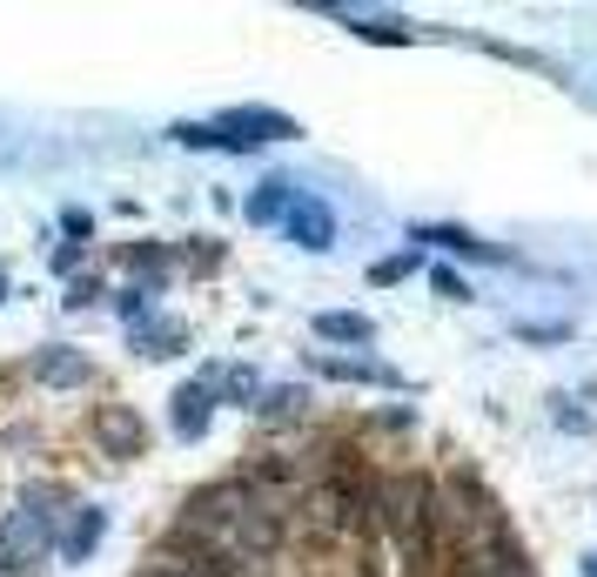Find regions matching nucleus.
<instances>
[{"label":"nucleus","mask_w":597,"mask_h":577,"mask_svg":"<svg viewBox=\"0 0 597 577\" xmlns=\"http://www.w3.org/2000/svg\"><path fill=\"white\" fill-rule=\"evenodd\" d=\"M34 376H41V382H67V390H82V382L95 376L82 356H74V350H48L41 363H34Z\"/></svg>","instance_id":"obj_8"},{"label":"nucleus","mask_w":597,"mask_h":577,"mask_svg":"<svg viewBox=\"0 0 597 577\" xmlns=\"http://www.w3.org/2000/svg\"><path fill=\"white\" fill-rule=\"evenodd\" d=\"M283 228H289L296 249H329V242H336V215H329L323 202H309V196H296V209H289Z\"/></svg>","instance_id":"obj_3"},{"label":"nucleus","mask_w":597,"mask_h":577,"mask_svg":"<svg viewBox=\"0 0 597 577\" xmlns=\"http://www.w3.org/2000/svg\"><path fill=\"white\" fill-rule=\"evenodd\" d=\"M135 336L148 342V356H175V342H182V329H154V323H141Z\"/></svg>","instance_id":"obj_15"},{"label":"nucleus","mask_w":597,"mask_h":577,"mask_svg":"<svg viewBox=\"0 0 597 577\" xmlns=\"http://www.w3.org/2000/svg\"><path fill=\"white\" fill-rule=\"evenodd\" d=\"M315 336H323V342H370L376 329H370V316H349V310H323V316H315Z\"/></svg>","instance_id":"obj_9"},{"label":"nucleus","mask_w":597,"mask_h":577,"mask_svg":"<svg viewBox=\"0 0 597 577\" xmlns=\"http://www.w3.org/2000/svg\"><path fill=\"white\" fill-rule=\"evenodd\" d=\"M154 577H182V570H154Z\"/></svg>","instance_id":"obj_18"},{"label":"nucleus","mask_w":597,"mask_h":577,"mask_svg":"<svg viewBox=\"0 0 597 577\" xmlns=\"http://www.w3.org/2000/svg\"><path fill=\"white\" fill-rule=\"evenodd\" d=\"M48 551V511H14L8 524H0V570H27L34 557Z\"/></svg>","instance_id":"obj_2"},{"label":"nucleus","mask_w":597,"mask_h":577,"mask_svg":"<svg viewBox=\"0 0 597 577\" xmlns=\"http://www.w3.org/2000/svg\"><path fill=\"white\" fill-rule=\"evenodd\" d=\"M256 410H262V416H275V423H289V416L302 410V390H262V397H256Z\"/></svg>","instance_id":"obj_14"},{"label":"nucleus","mask_w":597,"mask_h":577,"mask_svg":"<svg viewBox=\"0 0 597 577\" xmlns=\"http://www.w3.org/2000/svg\"><path fill=\"white\" fill-rule=\"evenodd\" d=\"M209 390H215V397H235V403H249V410H256L262 382H256L249 369H215V376H209Z\"/></svg>","instance_id":"obj_11"},{"label":"nucleus","mask_w":597,"mask_h":577,"mask_svg":"<svg viewBox=\"0 0 597 577\" xmlns=\"http://www.w3.org/2000/svg\"><path fill=\"white\" fill-rule=\"evenodd\" d=\"M416 242H444V249H457V255H484V249H490V242L463 236V228H416Z\"/></svg>","instance_id":"obj_13"},{"label":"nucleus","mask_w":597,"mask_h":577,"mask_svg":"<svg viewBox=\"0 0 597 577\" xmlns=\"http://www.w3.org/2000/svg\"><path fill=\"white\" fill-rule=\"evenodd\" d=\"M296 209V181H262L249 196V222H289Z\"/></svg>","instance_id":"obj_6"},{"label":"nucleus","mask_w":597,"mask_h":577,"mask_svg":"<svg viewBox=\"0 0 597 577\" xmlns=\"http://www.w3.org/2000/svg\"><path fill=\"white\" fill-rule=\"evenodd\" d=\"M289 135H296V122L275 108H228L209 122V141H222V148H256V141H289Z\"/></svg>","instance_id":"obj_1"},{"label":"nucleus","mask_w":597,"mask_h":577,"mask_svg":"<svg viewBox=\"0 0 597 577\" xmlns=\"http://www.w3.org/2000/svg\"><path fill=\"white\" fill-rule=\"evenodd\" d=\"M95 437L114 450V456H141V443H148V430H141V416L135 410H122V403H114V410H101L95 416Z\"/></svg>","instance_id":"obj_4"},{"label":"nucleus","mask_w":597,"mask_h":577,"mask_svg":"<svg viewBox=\"0 0 597 577\" xmlns=\"http://www.w3.org/2000/svg\"><path fill=\"white\" fill-rule=\"evenodd\" d=\"M436 296H450V302H470V289L450 276V268H436Z\"/></svg>","instance_id":"obj_16"},{"label":"nucleus","mask_w":597,"mask_h":577,"mask_svg":"<svg viewBox=\"0 0 597 577\" xmlns=\"http://www.w3.org/2000/svg\"><path fill=\"white\" fill-rule=\"evenodd\" d=\"M95 537H101V511L82 504V511H74V524H67V537H61V564H82L95 551Z\"/></svg>","instance_id":"obj_5"},{"label":"nucleus","mask_w":597,"mask_h":577,"mask_svg":"<svg viewBox=\"0 0 597 577\" xmlns=\"http://www.w3.org/2000/svg\"><path fill=\"white\" fill-rule=\"evenodd\" d=\"M584 577H597V557H584Z\"/></svg>","instance_id":"obj_17"},{"label":"nucleus","mask_w":597,"mask_h":577,"mask_svg":"<svg viewBox=\"0 0 597 577\" xmlns=\"http://www.w3.org/2000/svg\"><path fill=\"white\" fill-rule=\"evenodd\" d=\"M315 369L336 376V382H396L389 369H376V363H349V356H315Z\"/></svg>","instance_id":"obj_10"},{"label":"nucleus","mask_w":597,"mask_h":577,"mask_svg":"<svg viewBox=\"0 0 597 577\" xmlns=\"http://www.w3.org/2000/svg\"><path fill=\"white\" fill-rule=\"evenodd\" d=\"M249 490L262 484V490H289L296 484V464H289V456H262V464H249V477H242Z\"/></svg>","instance_id":"obj_12"},{"label":"nucleus","mask_w":597,"mask_h":577,"mask_svg":"<svg viewBox=\"0 0 597 577\" xmlns=\"http://www.w3.org/2000/svg\"><path fill=\"white\" fill-rule=\"evenodd\" d=\"M209 430V382H188L175 397V437H202Z\"/></svg>","instance_id":"obj_7"}]
</instances>
